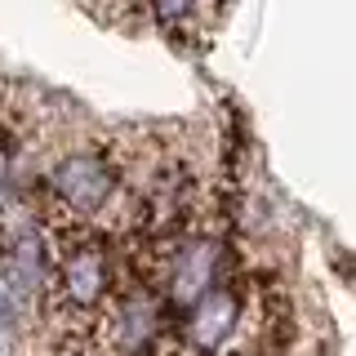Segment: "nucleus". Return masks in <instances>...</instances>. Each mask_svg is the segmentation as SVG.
I'll list each match as a JSON object with an SVG mask.
<instances>
[{
    "label": "nucleus",
    "mask_w": 356,
    "mask_h": 356,
    "mask_svg": "<svg viewBox=\"0 0 356 356\" xmlns=\"http://www.w3.org/2000/svg\"><path fill=\"white\" fill-rule=\"evenodd\" d=\"M54 192H58L72 209H94L103 205L107 192H111V178L98 161L89 156H76V161H63L58 174H54Z\"/></svg>",
    "instance_id": "nucleus-1"
},
{
    "label": "nucleus",
    "mask_w": 356,
    "mask_h": 356,
    "mask_svg": "<svg viewBox=\"0 0 356 356\" xmlns=\"http://www.w3.org/2000/svg\"><path fill=\"white\" fill-rule=\"evenodd\" d=\"M63 289L72 303H94L107 289V263L98 259L94 250H76L72 259L63 263Z\"/></svg>",
    "instance_id": "nucleus-2"
}]
</instances>
